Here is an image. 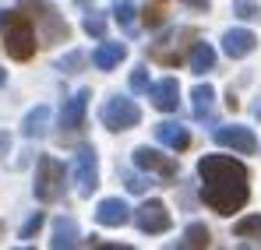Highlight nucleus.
I'll return each mask as SVG.
<instances>
[{
	"mask_svg": "<svg viewBox=\"0 0 261 250\" xmlns=\"http://www.w3.org/2000/svg\"><path fill=\"white\" fill-rule=\"evenodd\" d=\"M208 243H212V233H208V226H205V222H191V226H187V229H184V240H180V243H176V247L180 250H201V247H208Z\"/></svg>",
	"mask_w": 261,
	"mask_h": 250,
	"instance_id": "f3484780",
	"label": "nucleus"
},
{
	"mask_svg": "<svg viewBox=\"0 0 261 250\" xmlns=\"http://www.w3.org/2000/svg\"><path fill=\"white\" fill-rule=\"evenodd\" d=\"M155 141L166 145V148H173V152H184V148L191 145V134L180 124H159L155 127Z\"/></svg>",
	"mask_w": 261,
	"mask_h": 250,
	"instance_id": "dca6fc26",
	"label": "nucleus"
},
{
	"mask_svg": "<svg viewBox=\"0 0 261 250\" xmlns=\"http://www.w3.org/2000/svg\"><path fill=\"white\" fill-rule=\"evenodd\" d=\"M74 183H78V194L88 198L95 187H99V166H95V148H82L78 159H74Z\"/></svg>",
	"mask_w": 261,
	"mask_h": 250,
	"instance_id": "0eeeda50",
	"label": "nucleus"
},
{
	"mask_svg": "<svg viewBox=\"0 0 261 250\" xmlns=\"http://www.w3.org/2000/svg\"><path fill=\"white\" fill-rule=\"evenodd\" d=\"M191 95H194V117H198V120H205V117L212 113V99H216V88H212V85H198V88H194Z\"/></svg>",
	"mask_w": 261,
	"mask_h": 250,
	"instance_id": "aec40b11",
	"label": "nucleus"
},
{
	"mask_svg": "<svg viewBox=\"0 0 261 250\" xmlns=\"http://www.w3.org/2000/svg\"><path fill=\"white\" fill-rule=\"evenodd\" d=\"M49 247L53 250H67V247H78V222L67 215H60L57 222H53V240H49Z\"/></svg>",
	"mask_w": 261,
	"mask_h": 250,
	"instance_id": "2eb2a0df",
	"label": "nucleus"
},
{
	"mask_svg": "<svg viewBox=\"0 0 261 250\" xmlns=\"http://www.w3.org/2000/svg\"><path fill=\"white\" fill-rule=\"evenodd\" d=\"M198 176H201V201L219 215L240 211L251 198V173L233 155H201Z\"/></svg>",
	"mask_w": 261,
	"mask_h": 250,
	"instance_id": "f257e3e1",
	"label": "nucleus"
},
{
	"mask_svg": "<svg viewBox=\"0 0 261 250\" xmlns=\"http://www.w3.org/2000/svg\"><path fill=\"white\" fill-rule=\"evenodd\" d=\"M113 14H117V21H120L124 29H134V14H138V7H134L130 0H117V4H113Z\"/></svg>",
	"mask_w": 261,
	"mask_h": 250,
	"instance_id": "412c9836",
	"label": "nucleus"
},
{
	"mask_svg": "<svg viewBox=\"0 0 261 250\" xmlns=\"http://www.w3.org/2000/svg\"><path fill=\"white\" fill-rule=\"evenodd\" d=\"M233 11H237V18H244V21L261 18V7H254V0H233Z\"/></svg>",
	"mask_w": 261,
	"mask_h": 250,
	"instance_id": "b1692460",
	"label": "nucleus"
},
{
	"mask_svg": "<svg viewBox=\"0 0 261 250\" xmlns=\"http://www.w3.org/2000/svg\"><path fill=\"white\" fill-rule=\"evenodd\" d=\"M152 85H148V71L145 67H134L130 71V92H148Z\"/></svg>",
	"mask_w": 261,
	"mask_h": 250,
	"instance_id": "a878e982",
	"label": "nucleus"
},
{
	"mask_svg": "<svg viewBox=\"0 0 261 250\" xmlns=\"http://www.w3.org/2000/svg\"><path fill=\"white\" fill-rule=\"evenodd\" d=\"M130 218V208L120 201V198H102L99 205H95V222L99 226H110V229H120V226H127Z\"/></svg>",
	"mask_w": 261,
	"mask_h": 250,
	"instance_id": "9d476101",
	"label": "nucleus"
},
{
	"mask_svg": "<svg viewBox=\"0 0 261 250\" xmlns=\"http://www.w3.org/2000/svg\"><path fill=\"white\" fill-rule=\"evenodd\" d=\"M7 145H11V137H7V134H0V159H4V148H7Z\"/></svg>",
	"mask_w": 261,
	"mask_h": 250,
	"instance_id": "7c9ffc66",
	"label": "nucleus"
},
{
	"mask_svg": "<svg viewBox=\"0 0 261 250\" xmlns=\"http://www.w3.org/2000/svg\"><path fill=\"white\" fill-rule=\"evenodd\" d=\"M82 29H85L88 36H95V39H102V36H106V18L92 11V14H85V21H82Z\"/></svg>",
	"mask_w": 261,
	"mask_h": 250,
	"instance_id": "5701e85b",
	"label": "nucleus"
},
{
	"mask_svg": "<svg viewBox=\"0 0 261 250\" xmlns=\"http://www.w3.org/2000/svg\"><path fill=\"white\" fill-rule=\"evenodd\" d=\"M254 46H258V36L247 32V29H229V32L222 36V49H226L229 60H244V57H251Z\"/></svg>",
	"mask_w": 261,
	"mask_h": 250,
	"instance_id": "9b49d317",
	"label": "nucleus"
},
{
	"mask_svg": "<svg viewBox=\"0 0 261 250\" xmlns=\"http://www.w3.org/2000/svg\"><path fill=\"white\" fill-rule=\"evenodd\" d=\"M141 18H145V25H148V29H159V25H163V11H159V7H145V11H141Z\"/></svg>",
	"mask_w": 261,
	"mask_h": 250,
	"instance_id": "cd10ccee",
	"label": "nucleus"
},
{
	"mask_svg": "<svg viewBox=\"0 0 261 250\" xmlns=\"http://www.w3.org/2000/svg\"><path fill=\"white\" fill-rule=\"evenodd\" d=\"M216 141L222 145V148L240 152V155H254V152H258V137H254L251 127H219Z\"/></svg>",
	"mask_w": 261,
	"mask_h": 250,
	"instance_id": "6e6552de",
	"label": "nucleus"
},
{
	"mask_svg": "<svg viewBox=\"0 0 261 250\" xmlns=\"http://www.w3.org/2000/svg\"><path fill=\"white\" fill-rule=\"evenodd\" d=\"M124 57H127V46H124V42H99L95 53H92V64H95L99 71H113Z\"/></svg>",
	"mask_w": 261,
	"mask_h": 250,
	"instance_id": "4468645a",
	"label": "nucleus"
},
{
	"mask_svg": "<svg viewBox=\"0 0 261 250\" xmlns=\"http://www.w3.org/2000/svg\"><path fill=\"white\" fill-rule=\"evenodd\" d=\"M148 99H152L155 109L176 113V106H180V85H176L173 78H163V81H155L152 88H148Z\"/></svg>",
	"mask_w": 261,
	"mask_h": 250,
	"instance_id": "f8f14e48",
	"label": "nucleus"
},
{
	"mask_svg": "<svg viewBox=\"0 0 261 250\" xmlns=\"http://www.w3.org/2000/svg\"><path fill=\"white\" fill-rule=\"evenodd\" d=\"M36 21L21 11H0V29H4V49L14 60H32L36 53Z\"/></svg>",
	"mask_w": 261,
	"mask_h": 250,
	"instance_id": "f03ea898",
	"label": "nucleus"
},
{
	"mask_svg": "<svg viewBox=\"0 0 261 250\" xmlns=\"http://www.w3.org/2000/svg\"><path fill=\"white\" fill-rule=\"evenodd\" d=\"M32 190H36V198L49 205V201H57L60 194H64V162H57L53 155H39V162H36V183H32Z\"/></svg>",
	"mask_w": 261,
	"mask_h": 250,
	"instance_id": "20e7f679",
	"label": "nucleus"
},
{
	"mask_svg": "<svg viewBox=\"0 0 261 250\" xmlns=\"http://www.w3.org/2000/svg\"><path fill=\"white\" fill-rule=\"evenodd\" d=\"M134 166L145 169V173H159V176H166V180H173L176 176V162L170 155H159L155 148H148V145H141V148H134Z\"/></svg>",
	"mask_w": 261,
	"mask_h": 250,
	"instance_id": "1a4fd4ad",
	"label": "nucleus"
},
{
	"mask_svg": "<svg viewBox=\"0 0 261 250\" xmlns=\"http://www.w3.org/2000/svg\"><path fill=\"white\" fill-rule=\"evenodd\" d=\"M18 7H21V11H29V18L36 21V29H39V39H43V46H57V42H67L71 29H67L64 14H60L57 7H49V4H43V0H18Z\"/></svg>",
	"mask_w": 261,
	"mask_h": 250,
	"instance_id": "7ed1b4c3",
	"label": "nucleus"
},
{
	"mask_svg": "<svg viewBox=\"0 0 261 250\" xmlns=\"http://www.w3.org/2000/svg\"><path fill=\"white\" fill-rule=\"evenodd\" d=\"M4 81H7V71H0V85H4Z\"/></svg>",
	"mask_w": 261,
	"mask_h": 250,
	"instance_id": "473e14b6",
	"label": "nucleus"
},
{
	"mask_svg": "<svg viewBox=\"0 0 261 250\" xmlns=\"http://www.w3.org/2000/svg\"><path fill=\"white\" fill-rule=\"evenodd\" d=\"M251 109H254V117H258V120H261V99H258V102H254V106H251Z\"/></svg>",
	"mask_w": 261,
	"mask_h": 250,
	"instance_id": "2f4dec72",
	"label": "nucleus"
},
{
	"mask_svg": "<svg viewBox=\"0 0 261 250\" xmlns=\"http://www.w3.org/2000/svg\"><path fill=\"white\" fill-rule=\"evenodd\" d=\"M184 4H187V7H194V11H208V7H212L208 0H184Z\"/></svg>",
	"mask_w": 261,
	"mask_h": 250,
	"instance_id": "c756f323",
	"label": "nucleus"
},
{
	"mask_svg": "<svg viewBox=\"0 0 261 250\" xmlns=\"http://www.w3.org/2000/svg\"><path fill=\"white\" fill-rule=\"evenodd\" d=\"M258 229H261V215H247V218H240V222L233 226L237 236H251V233H258Z\"/></svg>",
	"mask_w": 261,
	"mask_h": 250,
	"instance_id": "393cba45",
	"label": "nucleus"
},
{
	"mask_svg": "<svg viewBox=\"0 0 261 250\" xmlns=\"http://www.w3.org/2000/svg\"><path fill=\"white\" fill-rule=\"evenodd\" d=\"M74 4H82V7H85V4H92V0H74Z\"/></svg>",
	"mask_w": 261,
	"mask_h": 250,
	"instance_id": "72a5a7b5",
	"label": "nucleus"
},
{
	"mask_svg": "<svg viewBox=\"0 0 261 250\" xmlns=\"http://www.w3.org/2000/svg\"><path fill=\"white\" fill-rule=\"evenodd\" d=\"M102 127L106 130H130V127H138V120H141V109L130 102V99H124V95H113V99H106L102 102Z\"/></svg>",
	"mask_w": 261,
	"mask_h": 250,
	"instance_id": "39448f33",
	"label": "nucleus"
},
{
	"mask_svg": "<svg viewBox=\"0 0 261 250\" xmlns=\"http://www.w3.org/2000/svg\"><path fill=\"white\" fill-rule=\"evenodd\" d=\"M134 222H138V229L141 233H148V236H159V233H166L170 226H173V218H170V211L163 201H145L141 208L134 211Z\"/></svg>",
	"mask_w": 261,
	"mask_h": 250,
	"instance_id": "423d86ee",
	"label": "nucleus"
},
{
	"mask_svg": "<svg viewBox=\"0 0 261 250\" xmlns=\"http://www.w3.org/2000/svg\"><path fill=\"white\" fill-rule=\"evenodd\" d=\"M216 67V49L208 46V42H194L191 46V71L194 74H205V71H212Z\"/></svg>",
	"mask_w": 261,
	"mask_h": 250,
	"instance_id": "a211bd4d",
	"label": "nucleus"
},
{
	"mask_svg": "<svg viewBox=\"0 0 261 250\" xmlns=\"http://www.w3.org/2000/svg\"><path fill=\"white\" fill-rule=\"evenodd\" d=\"M43 222H46V215H43V211L29 215V218H25V226L18 229V240H32V236H36V233L43 229Z\"/></svg>",
	"mask_w": 261,
	"mask_h": 250,
	"instance_id": "4be33fe9",
	"label": "nucleus"
},
{
	"mask_svg": "<svg viewBox=\"0 0 261 250\" xmlns=\"http://www.w3.org/2000/svg\"><path fill=\"white\" fill-rule=\"evenodd\" d=\"M85 64V53H67L64 60H60V71H78Z\"/></svg>",
	"mask_w": 261,
	"mask_h": 250,
	"instance_id": "c85d7f7f",
	"label": "nucleus"
},
{
	"mask_svg": "<svg viewBox=\"0 0 261 250\" xmlns=\"http://www.w3.org/2000/svg\"><path fill=\"white\" fill-rule=\"evenodd\" d=\"M88 99H92V92H88V88H82L78 95H71V99L64 102V109H60V127H64V130L82 127V120H85V109H88Z\"/></svg>",
	"mask_w": 261,
	"mask_h": 250,
	"instance_id": "ddd939ff",
	"label": "nucleus"
},
{
	"mask_svg": "<svg viewBox=\"0 0 261 250\" xmlns=\"http://www.w3.org/2000/svg\"><path fill=\"white\" fill-rule=\"evenodd\" d=\"M124 183H127L130 194H141L148 187V176H138V173H124Z\"/></svg>",
	"mask_w": 261,
	"mask_h": 250,
	"instance_id": "bb28decb",
	"label": "nucleus"
},
{
	"mask_svg": "<svg viewBox=\"0 0 261 250\" xmlns=\"http://www.w3.org/2000/svg\"><path fill=\"white\" fill-rule=\"evenodd\" d=\"M46 120H49V106H36V109L25 117V124H21L25 137H43L46 134Z\"/></svg>",
	"mask_w": 261,
	"mask_h": 250,
	"instance_id": "6ab92c4d",
	"label": "nucleus"
}]
</instances>
